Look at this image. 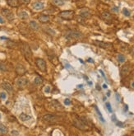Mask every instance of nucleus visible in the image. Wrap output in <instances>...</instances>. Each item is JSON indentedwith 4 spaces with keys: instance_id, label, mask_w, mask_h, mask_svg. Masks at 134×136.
<instances>
[{
    "instance_id": "nucleus-1",
    "label": "nucleus",
    "mask_w": 134,
    "mask_h": 136,
    "mask_svg": "<svg viewBox=\"0 0 134 136\" xmlns=\"http://www.w3.org/2000/svg\"><path fill=\"white\" fill-rule=\"evenodd\" d=\"M82 37V34L78 31H68L65 34V38L67 40L80 39Z\"/></svg>"
},
{
    "instance_id": "nucleus-2",
    "label": "nucleus",
    "mask_w": 134,
    "mask_h": 136,
    "mask_svg": "<svg viewBox=\"0 0 134 136\" xmlns=\"http://www.w3.org/2000/svg\"><path fill=\"white\" fill-rule=\"evenodd\" d=\"M58 16L63 20H72L74 18V12L73 10H66V11L61 12Z\"/></svg>"
},
{
    "instance_id": "nucleus-3",
    "label": "nucleus",
    "mask_w": 134,
    "mask_h": 136,
    "mask_svg": "<svg viewBox=\"0 0 134 136\" xmlns=\"http://www.w3.org/2000/svg\"><path fill=\"white\" fill-rule=\"evenodd\" d=\"M22 51L24 55H25L26 59L27 60H29V61H30V59H31V51H30V46H29L26 43H22Z\"/></svg>"
},
{
    "instance_id": "nucleus-4",
    "label": "nucleus",
    "mask_w": 134,
    "mask_h": 136,
    "mask_svg": "<svg viewBox=\"0 0 134 136\" xmlns=\"http://www.w3.org/2000/svg\"><path fill=\"white\" fill-rule=\"evenodd\" d=\"M73 124L74 125L77 127V128L80 129L82 130H89V126L86 124L85 121H83L81 119H77V120H74L73 121Z\"/></svg>"
},
{
    "instance_id": "nucleus-5",
    "label": "nucleus",
    "mask_w": 134,
    "mask_h": 136,
    "mask_svg": "<svg viewBox=\"0 0 134 136\" xmlns=\"http://www.w3.org/2000/svg\"><path fill=\"white\" fill-rule=\"evenodd\" d=\"M43 120L46 122H49V123H55V122L57 121H59L60 117L58 116H56V115L47 114L43 116Z\"/></svg>"
},
{
    "instance_id": "nucleus-6",
    "label": "nucleus",
    "mask_w": 134,
    "mask_h": 136,
    "mask_svg": "<svg viewBox=\"0 0 134 136\" xmlns=\"http://www.w3.org/2000/svg\"><path fill=\"white\" fill-rule=\"evenodd\" d=\"M93 44L95 45L98 47H100L102 49L104 50H109V49H112L113 48V45L111 43L109 42H103V41H94Z\"/></svg>"
},
{
    "instance_id": "nucleus-7",
    "label": "nucleus",
    "mask_w": 134,
    "mask_h": 136,
    "mask_svg": "<svg viewBox=\"0 0 134 136\" xmlns=\"http://www.w3.org/2000/svg\"><path fill=\"white\" fill-rule=\"evenodd\" d=\"M35 64L36 66L38 67V68L40 71L42 72H46V62L44 61L43 59H40V58H38L35 59Z\"/></svg>"
},
{
    "instance_id": "nucleus-8",
    "label": "nucleus",
    "mask_w": 134,
    "mask_h": 136,
    "mask_svg": "<svg viewBox=\"0 0 134 136\" xmlns=\"http://www.w3.org/2000/svg\"><path fill=\"white\" fill-rule=\"evenodd\" d=\"M2 14L8 21H13L14 19V14H13V13L10 9H8V8H3L2 9Z\"/></svg>"
},
{
    "instance_id": "nucleus-9",
    "label": "nucleus",
    "mask_w": 134,
    "mask_h": 136,
    "mask_svg": "<svg viewBox=\"0 0 134 136\" xmlns=\"http://www.w3.org/2000/svg\"><path fill=\"white\" fill-rule=\"evenodd\" d=\"M16 84L18 87H21V88L25 87L28 84V79L25 77H20L16 80Z\"/></svg>"
},
{
    "instance_id": "nucleus-10",
    "label": "nucleus",
    "mask_w": 134,
    "mask_h": 136,
    "mask_svg": "<svg viewBox=\"0 0 134 136\" xmlns=\"http://www.w3.org/2000/svg\"><path fill=\"white\" fill-rule=\"evenodd\" d=\"M1 87H2V88H3L5 91H7V92H11L13 91V86H12V84L9 83L8 82H6V81L2 82Z\"/></svg>"
},
{
    "instance_id": "nucleus-11",
    "label": "nucleus",
    "mask_w": 134,
    "mask_h": 136,
    "mask_svg": "<svg viewBox=\"0 0 134 136\" xmlns=\"http://www.w3.org/2000/svg\"><path fill=\"white\" fill-rule=\"evenodd\" d=\"M130 71H131V67H130V65L128 64L124 65V66H123L121 68V76L122 77L127 76V75L130 73Z\"/></svg>"
},
{
    "instance_id": "nucleus-12",
    "label": "nucleus",
    "mask_w": 134,
    "mask_h": 136,
    "mask_svg": "<svg viewBox=\"0 0 134 136\" xmlns=\"http://www.w3.org/2000/svg\"><path fill=\"white\" fill-rule=\"evenodd\" d=\"M79 16L82 18H89V17H91V12L89 11V9H87V8H82L80 11Z\"/></svg>"
},
{
    "instance_id": "nucleus-13",
    "label": "nucleus",
    "mask_w": 134,
    "mask_h": 136,
    "mask_svg": "<svg viewBox=\"0 0 134 136\" xmlns=\"http://www.w3.org/2000/svg\"><path fill=\"white\" fill-rule=\"evenodd\" d=\"M16 72L18 75H23L24 73L26 72V68L23 66V65L18 64V65H17V67H16Z\"/></svg>"
},
{
    "instance_id": "nucleus-14",
    "label": "nucleus",
    "mask_w": 134,
    "mask_h": 136,
    "mask_svg": "<svg viewBox=\"0 0 134 136\" xmlns=\"http://www.w3.org/2000/svg\"><path fill=\"white\" fill-rule=\"evenodd\" d=\"M7 3L12 8H17L19 6V0H7Z\"/></svg>"
},
{
    "instance_id": "nucleus-15",
    "label": "nucleus",
    "mask_w": 134,
    "mask_h": 136,
    "mask_svg": "<svg viewBox=\"0 0 134 136\" xmlns=\"http://www.w3.org/2000/svg\"><path fill=\"white\" fill-rule=\"evenodd\" d=\"M51 105H52L54 108H56V109L63 111V106H62V105L60 104L59 101H57V100H53V101H51Z\"/></svg>"
},
{
    "instance_id": "nucleus-16",
    "label": "nucleus",
    "mask_w": 134,
    "mask_h": 136,
    "mask_svg": "<svg viewBox=\"0 0 134 136\" xmlns=\"http://www.w3.org/2000/svg\"><path fill=\"white\" fill-rule=\"evenodd\" d=\"M44 3H43L42 2H39V1L35 2V3H34V4H33V8H34V9H35V10H41L44 8Z\"/></svg>"
},
{
    "instance_id": "nucleus-17",
    "label": "nucleus",
    "mask_w": 134,
    "mask_h": 136,
    "mask_svg": "<svg viewBox=\"0 0 134 136\" xmlns=\"http://www.w3.org/2000/svg\"><path fill=\"white\" fill-rule=\"evenodd\" d=\"M19 119L22 120V121H27V120L31 119V116L26 114V113H22V114L19 116Z\"/></svg>"
},
{
    "instance_id": "nucleus-18",
    "label": "nucleus",
    "mask_w": 134,
    "mask_h": 136,
    "mask_svg": "<svg viewBox=\"0 0 134 136\" xmlns=\"http://www.w3.org/2000/svg\"><path fill=\"white\" fill-rule=\"evenodd\" d=\"M38 20L42 23H45V22H48L49 21V17L48 15H40L39 17Z\"/></svg>"
},
{
    "instance_id": "nucleus-19",
    "label": "nucleus",
    "mask_w": 134,
    "mask_h": 136,
    "mask_svg": "<svg viewBox=\"0 0 134 136\" xmlns=\"http://www.w3.org/2000/svg\"><path fill=\"white\" fill-rule=\"evenodd\" d=\"M29 25H30V28L34 31H37L39 29V25L37 24V22H35V21H30V23H29Z\"/></svg>"
},
{
    "instance_id": "nucleus-20",
    "label": "nucleus",
    "mask_w": 134,
    "mask_h": 136,
    "mask_svg": "<svg viewBox=\"0 0 134 136\" xmlns=\"http://www.w3.org/2000/svg\"><path fill=\"white\" fill-rule=\"evenodd\" d=\"M101 16H102V18L104 21H109V20L112 19V16H111L110 13H108V12H104Z\"/></svg>"
},
{
    "instance_id": "nucleus-21",
    "label": "nucleus",
    "mask_w": 134,
    "mask_h": 136,
    "mask_svg": "<svg viewBox=\"0 0 134 136\" xmlns=\"http://www.w3.org/2000/svg\"><path fill=\"white\" fill-rule=\"evenodd\" d=\"M18 17L21 18L22 20H26L28 18V13L25 11H22L18 13Z\"/></svg>"
},
{
    "instance_id": "nucleus-22",
    "label": "nucleus",
    "mask_w": 134,
    "mask_h": 136,
    "mask_svg": "<svg viewBox=\"0 0 134 136\" xmlns=\"http://www.w3.org/2000/svg\"><path fill=\"white\" fill-rule=\"evenodd\" d=\"M95 109L96 112H97V115H98V116H99V120H100V121L102 122V123H104V122H105V120H104V119L103 118L102 114H101V112H100V111H99V108H98L96 106H95Z\"/></svg>"
},
{
    "instance_id": "nucleus-23",
    "label": "nucleus",
    "mask_w": 134,
    "mask_h": 136,
    "mask_svg": "<svg viewBox=\"0 0 134 136\" xmlns=\"http://www.w3.org/2000/svg\"><path fill=\"white\" fill-rule=\"evenodd\" d=\"M117 59H118V61L119 62V63H124L125 60H126L125 56L123 55V54H118V55H117Z\"/></svg>"
},
{
    "instance_id": "nucleus-24",
    "label": "nucleus",
    "mask_w": 134,
    "mask_h": 136,
    "mask_svg": "<svg viewBox=\"0 0 134 136\" xmlns=\"http://www.w3.org/2000/svg\"><path fill=\"white\" fill-rule=\"evenodd\" d=\"M42 82H43V79L41 78L39 76H37L36 78L34 79V83H35V85H37V86L40 85V84L42 83Z\"/></svg>"
},
{
    "instance_id": "nucleus-25",
    "label": "nucleus",
    "mask_w": 134,
    "mask_h": 136,
    "mask_svg": "<svg viewBox=\"0 0 134 136\" xmlns=\"http://www.w3.org/2000/svg\"><path fill=\"white\" fill-rule=\"evenodd\" d=\"M52 3L56 6H62V5L64 4L63 0H52Z\"/></svg>"
},
{
    "instance_id": "nucleus-26",
    "label": "nucleus",
    "mask_w": 134,
    "mask_h": 136,
    "mask_svg": "<svg viewBox=\"0 0 134 136\" xmlns=\"http://www.w3.org/2000/svg\"><path fill=\"white\" fill-rule=\"evenodd\" d=\"M0 132H1L2 134H6L7 132H8L7 127L5 126L4 125H3V124H0Z\"/></svg>"
},
{
    "instance_id": "nucleus-27",
    "label": "nucleus",
    "mask_w": 134,
    "mask_h": 136,
    "mask_svg": "<svg viewBox=\"0 0 134 136\" xmlns=\"http://www.w3.org/2000/svg\"><path fill=\"white\" fill-rule=\"evenodd\" d=\"M105 106H106V107H107L108 111H109L110 113H112V112H113V111H112V108H111V105H110V103H109V102H106V103H105Z\"/></svg>"
},
{
    "instance_id": "nucleus-28",
    "label": "nucleus",
    "mask_w": 134,
    "mask_h": 136,
    "mask_svg": "<svg viewBox=\"0 0 134 136\" xmlns=\"http://www.w3.org/2000/svg\"><path fill=\"white\" fill-rule=\"evenodd\" d=\"M123 13L125 15L126 17H129L130 16V12L128 11L127 8H123Z\"/></svg>"
},
{
    "instance_id": "nucleus-29",
    "label": "nucleus",
    "mask_w": 134,
    "mask_h": 136,
    "mask_svg": "<svg viewBox=\"0 0 134 136\" xmlns=\"http://www.w3.org/2000/svg\"><path fill=\"white\" fill-rule=\"evenodd\" d=\"M0 70H2V71H7L8 68H7V67L3 63H0Z\"/></svg>"
},
{
    "instance_id": "nucleus-30",
    "label": "nucleus",
    "mask_w": 134,
    "mask_h": 136,
    "mask_svg": "<svg viewBox=\"0 0 134 136\" xmlns=\"http://www.w3.org/2000/svg\"><path fill=\"white\" fill-rule=\"evenodd\" d=\"M51 91V87H49V86H46L45 87H44V92L45 93H49Z\"/></svg>"
},
{
    "instance_id": "nucleus-31",
    "label": "nucleus",
    "mask_w": 134,
    "mask_h": 136,
    "mask_svg": "<svg viewBox=\"0 0 134 136\" xmlns=\"http://www.w3.org/2000/svg\"><path fill=\"white\" fill-rule=\"evenodd\" d=\"M0 97H1V99H3V100H4V99H6V97H7V94L5 93V92H1L0 93Z\"/></svg>"
},
{
    "instance_id": "nucleus-32",
    "label": "nucleus",
    "mask_w": 134,
    "mask_h": 136,
    "mask_svg": "<svg viewBox=\"0 0 134 136\" xmlns=\"http://www.w3.org/2000/svg\"><path fill=\"white\" fill-rule=\"evenodd\" d=\"M64 104L66 105V106H69V105L71 104V101H70L69 99H68V98H67V99L64 100Z\"/></svg>"
},
{
    "instance_id": "nucleus-33",
    "label": "nucleus",
    "mask_w": 134,
    "mask_h": 136,
    "mask_svg": "<svg viewBox=\"0 0 134 136\" xmlns=\"http://www.w3.org/2000/svg\"><path fill=\"white\" fill-rule=\"evenodd\" d=\"M11 133L13 136H18V135H19V133H18V131H17V130H13Z\"/></svg>"
},
{
    "instance_id": "nucleus-34",
    "label": "nucleus",
    "mask_w": 134,
    "mask_h": 136,
    "mask_svg": "<svg viewBox=\"0 0 134 136\" xmlns=\"http://www.w3.org/2000/svg\"><path fill=\"white\" fill-rule=\"evenodd\" d=\"M112 11L114 12V13H118V7H113Z\"/></svg>"
},
{
    "instance_id": "nucleus-35",
    "label": "nucleus",
    "mask_w": 134,
    "mask_h": 136,
    "mask_svg": "<svg viewBox=\"0 0 134 136\" xmlns=\"http://www.w3.org/2000/svg\"><path fill=\"white\" fill-rule=\"evenodd\" d=\"M115 123H116V125H118V126H123V124L120 123V122H117V121H116V122H115Z\"/></svg>"
},
{
    "instance_id": "nucleus-36",
    "label": "nucleus",
    "mask_w": 134,
    "mask_h": 136,
    "mask_svg": "<svg viewBox=\"0 0 134 136\" xmlns=\"http://www.w3.org/2000/svg\"><path fill=\"white\" fill-rule=\"evenodd\" d=\"M99 73H101V74H102V76L104 77V78H105V75H104V72L102 71V70H99Z\"/></svg>"
},
{
    "instance_id": "nucleus-37",
    "label": "nucleus",
    "mask_w": 134,
    "mask_h": 136,
    "mask_svg": "<svg viewBox=\"0 0 134 136\" xmlns=\"http://www.w3.org/2000/svg\"><path fill=\"white\" fill-rule=\"evenodd\" d=\"M112 120H114V122H116V121H117V120H116V118H115V116H114V115H113V116H112Z\"/></svg>"
},
{
    "instance_id": "nucleus-38",
    "label": "nucleus",
    "mask_w": 134,
    "mask_h": 136,
    "mask_svg": "<svg viewBox=\"0 0 134 136\" xmlns=\"http://www.w3.org/2000/svg\"><path fill=\"white\" fill-rule=\"evenodd\" d=\"M0 23H4V21H3V19L2 18L1 16H0Z\"/></svg>"
},
{
    "instance_id": "nucleus-39",
    "label": "nucleus",
    "mask_w": 134,
    "mask_h": 136,
    "mask_svg": "<svg viewBox=\"0 0 134 136\" xmlns=\"http://www.w3.org/2000/svg\"><path fill=\"white\" fill-rule=\"evenodd\" d=\"M116 97H117V100H118V101H119L120 99H119V97H118V93H116Z\"/></svg>"
},
{
    "instance_id": "nucleus-40",
    "label": "nucleus",
    "mask_w": 134,
    "mask_h": 136,
    "mask_svg": "<svg viewBox=\"0 0 134 136\" xmlns=\"http://www.w3.org/2000/svg\"><path fill=\"white\" fill-rule=\"evenodd\" d=\"M103 87H104V89H106L108 87H107V85H106V84H103Z\"/></svg>"
},
{
    "instance_id": "nucleus-41",
    "label": "nucleus",
    "mask_w": 134,
    "mask_h": 136,
    "mask_svg": "<svg viewBox=\"0 0 134 136\" xmlns=\"http://www.w3.org/2000/svg\"><path fill=\"white\" fill-rule=\"evenodd\" d=\"M88 61H91V63H93V59H88Z\"/></svg>"
},
{
    "instance_id": "nucleus-42",
    "label": "nucleus",
    "mask_w": 134,
    "mask_h": 136,
    "mask_svg": "<svg viewBox=\"0 0 134 136\" xmlns=\"http://www.w3.org/2000/svg\"><path fill=\"white\" fill-rule=\"evenodd\" d=\"M124 111H128V106H125V109H124Z\"/></svg>"
},
{
    "instance_id": "nucleus-43",
    "label": "nucleus",
    "mask_w": 134,
    "mask_h": 136,
    "mask_svg": "<svg viewBox=\"0 0 134 136\" xmlns=\"http://www.w3.org/2000/svg\"><path fill=\"white\" fill-rule=\"evenodd\" d=\"M110 96V92H107V97H109Z\"/></svg>"
},
{
    "instance_id": "nucleus-44",
    "label": "nucleus",
    "mask_w": 134,
    "mask_h": 136,
    "mask_svg": "<svg viewBox=\"0 0 134 136\" xmlns=\"http://www.w3.org/2000/svg\"><path fill=\"white\" fill-rule=\"evenodd\" d=\"M88 84H89V85H92V82H90V81H89V82H88Z\"/></svg>"
},
{
    "instance_id": "nucleus-45",
    "label": "nucleus",
    "mask_w": 134,
    "mask_h": 136,
    "mask_svg": "<svg viewBox=\"0 0 134 136\" xmlns=\"http://www.w3.org/2000/svg\"><path fill=\"white\" fill-rule=\"evenodd\" d=\"M132 87H133V88H134V82H132Z\"/></svg>"
},
{
    "instance_id": "nucleus-46",
    "label": "nucleus",
    "mask_w": 134,
    "mask_h": 136,
    "mask_svg": "<svg viewBox=\"0 0 134 136\" xmlns=\"http://www.w3.org/2000/svg\"><path fill=\"white\" fill-rule=\"evenodd\" d=\"M133 55H134V49H133Z\"/></svg>"
},
{
    "instance_id": "nucleus-47",
    "label": "nucleus",
    "mask_w": 134,
    "mask_h": 136,
    "mask_svg": "<svg viewBox=\"0 0 134 136\" xmlns=\"http://www.w3.org/2000/svg\"><path fill=\"white\" fill-rule=\"evenodd\" d=\"M0 118H1V115H0Z\"/></svg>"
},
{
    "instance_id": "nucleus-48",
    "label": "nucleus",
    "mask_w": 134,
    "mask_h": 136,
    "mask_svg": "<svg viewBox=\"0 0 134 136\" xmlns=\"http://www.w3.org/2000/svg\"><path fill=\"white\" fill-rule=\"evenodd\" d=\"M0 136H4V135H0Z\"/></svg>"
}]
</instances>
